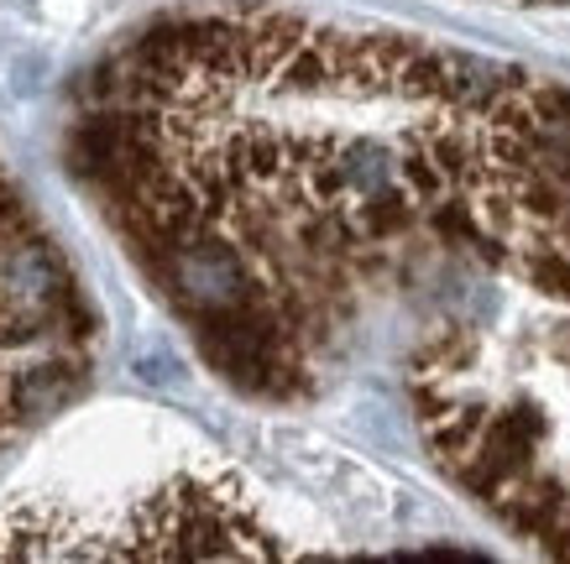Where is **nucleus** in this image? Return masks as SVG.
<instances>
[{
	"mask_svg": "<svg viewBox=\"0 0 570 564\" xmlns=\"http://www.w3.org/2000/svg\"><path fill=\"white\" fill-rule=\"evenodd\" d=\"M85 387V366L79 360H48V366H27V372H11L6 382V403H11V424H32L42 413L63 408L73 393Z\"/></svg>",
	"mask_w": 570,
	"mask_h": 564,
	"instance_id": "nucleus-1",
	"label": "nucleus"
}]
</instances>
